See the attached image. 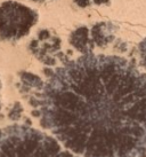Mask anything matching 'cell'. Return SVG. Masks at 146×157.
<instances>
[{
    "instance_id": "6da1fadb",
    "label": "cell",
    "mask_w": 146,
    "mask_h": 157,
    "mask_svg": "<svg viewBox=\"0 0 146 157\" xmlns=\"http://www.w3.org/2000/svg\"><path fill=\"white\" fill-rule=\"evenodd\" d=\"M39 107L42 126L78 156L146 154V75L122 57L68 62L42 87Z\"/></svg>"
},
{
    "instance_id": "4fadbf2b",
    "label": "cell",
    "mask_w": 146,
    "mask_h": 157,
    "mask_svg": "<svg viewBox=\"0 0 146 157\" xmlns=\"http://www.w3.org/2000/svg\"><path fill=\"white\" fill-rule=\"evenodd\" d=\"M32 1H43V0H32Z\"/></svg>"
},
{
    "instance_id": "30bf717a",
    "label": "cell",
    "mask_w": 146,
    "mask_h": 157,
    "mask_svg": "<svg viewBox=\"0 0 146 157\" xmlns=\"http://www.w3.org/2000/svg\"><path fill=\"white\" fill-rule=\"evenodd\" d=\"M74 2H75V5H78L79 7H82V8H86L91 4L90 0H74Z\"/></svg>"
},
{
    "instance_id": "5bb4252c",
    "label": "cell",
    "mask_w": 146,
    "mask_h": 157,
    "mask_svg": "<svg viewBox=\"0 0 146 157\" xmlns=\"http://www.w3.org/2000/svg\"><path fill=\"white\" fill-rule=\"evenodd\" d=\"M0 107H1V105H0Z\"/></svg>"
},
{
    "instance_id": "7a4b0ae2",
    "label": "cell",
    "mask_w": 146,
    "mask_h": 157,
    "mask_svg": "<svg viewBox=\"0 0 146 157\" xmlns=\"http://www.w3.org/2000/svg\"><path fill=\"white\" fill-rule=\"evenodd\" d=\"M0 157H78L53 136L25 125H13L2 131Z\"/></svg>"
},
{
    "instance_id": "8fae6325",
    "label": "cell",
    "mask_w": 146,
    "mask_h": 157,
    "mask_svg": "<svg viewBox=\"0 0 146 157\" xmlns=\"http://www.w3.org/2000/svg\"><path fill=\"white\" fill-rule=\"evenodd\" d=\"M96 5H104V4H108V0H93Z\"/></svg>"
},
{
    "instance_id": "52a82bcc",
    "label": "cell",
    "mask_w": 146,
    "mask_h": 157,
    "mask_svg": "<svg viewBox=\"0 0 146 157\" xmlns=\"http://www.w3.org/2000/svg\"><path fill=\"white\" fill-rule=\"evenodd\" d=\"M22 111H23L22 105L20 103H16L15 107L13 108V110L9 113V118H12V119H18V118L21 117Z\"/></svg>"
},
{
    "instance_id": "277c9868",
    "label": "cell",
    "mask_w": 146,
    "mask_h": 157,
    "mask_svg": "<svg viewBox=\"0 0 146 157\" xmlns=\"http://www.w3.org/2000/svg\"><path fill=\"white\" fill-rule=\"evenodd\" d=\"M70 43L73 47L83 54H89L94 48V41L89 35V29L86 25L77 28L70 36Z\"/></svg>"
},
{
    "instance_id": "ba28073f",
    "label": "cell",
    "mask_w": 146,
    "mask_h": 157,
    "mask_svg": "<svg viewBox=\"0 0 146 157\" xmlns=\"http://www.w3.org/2000/svg\"><path fill=\"white\" fill-rule=\"evenodd\" d=\"M139 51H141V56L143 59V64L146 67V38L139 44Z\"/></svg>"
},
{
    "instance_id": "7c38bea8",
    "label": "cell",
    "mask_w": 146,
    "mask_h": 157,
    "mask_svg": "<svg viewBox=\"0 0 146 157\" xmlns=\"http://www.w3.org/2000/svg\"><path fill=\"white\" fill-rule=\"evenodd\" d=\"M1 135H2V132H0V142H1Z\"/></svg>"
},
{
    "instance_id": "5b68a950",
    "label": "cell",
    "mask_w": 146,
    "mask_h": 157,
    "mask_svg": "<svg viewBox=\"0 0 146 157\" xmlns=\"http://www.w3.org/2000/svg\"><path fill=\"white\" fill-rule=\"evenodd\" d=\"M115 28L111 23H97L91 28V39L97 46H106L114 40Z\"/></svg>"
},
{
    "instance_id": "3957f363",
    "label": "cell",
    "mask_w": 146,
    "mask_h": 157,
    "mask_svg": "<svg viewBox=\"0 0 146 157\" xmlns=\"http://www.w3.org/2000/svg\"><path fill=\"white\" fill-rule=\"evenodd\" d=\"M38 22V13L17 1L0 5V39L15 41L30 32Z\"/></svg>"
},
{
    "instance_id": "9c48e42d",
    "label": "cell",
    "mask_w": 146,
    "mask_h": 157,
    "mask_svg": "<svg viewBox=\"0 0 146 157\" xmlns=\"http://www.w3.org/2000/svg\"><path fill=\"white\" fill-rule=\"evenodd\" d=\"M50 38V35H49V31L48 30H41L38 35V40L39 41H45V40H48Z\"/></svg>"
},
{
    "instance_id": "8992f818",
    "label": "cell",
    "mask_w": 146,
    "mask_h": 157,
    "mask_svg": "<svg viewBox=\"0 0 146 157\" xmlns=\"http://www.w3.org/2000/svg\"><path fill=\"white\" fill-rule=\"evenodd\" d=\"M21 78L22 82L25 85H27V86H30V87L41 88V86L43 85L41 79L39 78L38 76L30 74V72H23V74H21Z\"/></svg>"
}]
</instances>
